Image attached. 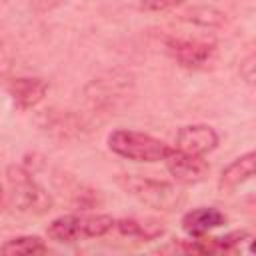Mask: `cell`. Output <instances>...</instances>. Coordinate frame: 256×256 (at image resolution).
Instances as JSON below:
<instances>
[{"mask_svg": "<svg viewBox=\"0 0 256 256\" xmlns=\"http://www.w3.org/2000/svg\"><path fill=\"white\" fill-rule=\"evenodd\" d=\"M116 182L126 194L136 198L140 204L160 212L178 210L186 202V194L182 192V188L166 180H156L140 174H118Z\"/></svg>", "mask_w": 256, "mask_h": 256, "instance_id": "6da1fadb", "label": "cell"}, {"mask_svg": "<svg viewBox=\"0 0 256 256\" xmlns=\"http://www.w3.org/2000/svg\"><path fill=\"white\" fill-rule=\"evenodd\" d=\"M6 184H8V192H6L8 200L16 210L24 214H34V216H42L52 210L54 198L42 184H38V180L28 168L20 164L8 166Z\"/></svg>", "mask_w": 256, "mask_h": 256, "instance_id": "7a4b0ae2", "label": "cell"}, {"mask_svg": "<svg viewBox=\"0 0 256 256\" xmlns=\"http://www.w3.org/2000/svg\"><path fill=\"white\" fill-rule=\"evenodd\" d=\"M114 224L116 218L110 214H62L48 224L46 234L54 242L70 244L106 236L110 230H114Z\"/></svg>", "mask_w": 256, "mask_h": 256, "instance_id": "3957f363", "label": "cell"}, {"mask_svg": "<svg viewBox=\"0 0 256 256\" xmlns=\"http://www.w3.org/2000/svg\"><path fill=\"white\" fill-rule=\"evenodd\" d=\"M108 148L126 160L144 162V164L162 162L170 150V146L160 138H154L146 132L128 130V128L112 130L108 134Z\"/></svg>", "mask_w": 256, "mask_h": 256, "instance_id": "277c9868", "label": "cell"}, {"mask_svg": "<svg viewBox=\"0 0 256 256\" xmlns=\"http://www.w3.org/2000/svg\"><path fill=\"white\" fill-rule=\"evenodd\" d=\"M166 164V170L180 186H194L206 180L210 166L204 160V156H196L178 148H170L166 158L162 160Z\"/></svg>", "mask_w": 256, "mask_h": 256, "instance_id": "5b68a950", "label": "cell"}, {"mask_svg": "<svg viewBox=\"0 0 256 256\" xmlns=\"http://www.w3.org/2000/svg\"><path fill=\"white\" fill-rule=\"evenodd\" d=\"M166 52L184 68L200 70L210 66L216 60V46L204 40L190 38H168Z\"/></svg>", "mask_w": 256, "mask_h": 256, "instance_id": "8992f818", "label": "cell"}, {"mask_svg": "<svg viewBox=\"0 0 256 256\" xmlns=\"http://www.w3.org/2000/svg\"><path fill=\"white\" fill-rule=\"evenodd\" d=\"M218 132L208 126V124H188L182 126L176 134V148L196 154V156H204L208 152H212L218 146Z\"/></svg>", "mask_w": 256, "mask_h": 256, "instance_id": "52a82bcc", "label": "cell"}, {"mask_svg": "<svg viewBox=\"0 0 256 256\" xmlns=\"http://www.w3.org/2000/svg\"><path fill=\"white\" fill-rule=\"evenodd\" d=\"M8 92L14 100V104L22 110H30L38 106L46 92H48V82L42 78H32V76H20L12 78L8 84Z\"/></svg>", "mask_w": 256, "mask_h": 256, "instance_id": "ba28073f", "label": "cell"}, {"mask_svg": "<svg viewBox=\"0 0 256 256\" xmlns=\"http://www.w3.org/2000/svg\"><path fill=\"white\" fill-rule=\"evenodd\" d=\"M224 224H226V214L214 206H200V208L188 210L182 216V228L192 238H202L210 230L220 228Z\"/></svg>", "mask_w": 256, "mask_h": 256, "instance_id": "9c48e42d", "label": "cell"}, {"mask_svg": "<svg viewBox=\"0 0 256 256\" xmlns=\"http://www.w3.org/2000/svg\"><path fill=\"white\" fill-rule=\"evenodd\" d=\"M254 164H256V154L250 150L236 160H232L220 174L218 178V188L222 192H234L240 186H244L248 180L254 176Z\"/></svg>", "mask_w": 256, "mask_h": 256, "instance_id": "30bf717a", "label": "cell"}, {"mask_svg": "<svg viewBox=\"0 0 256 256\" xmlns=\"http://www.w3.org/2000/svg\"><path fill=\"white\" fill-rule=\"evenodd\" d=\"M114 228L128 238H136V240H154L164 232V226L158 224L156 220L150 218H120L116 220Z\"/></svg>", "mask_w": 256, "mask_h": 256, "instance_id": "8fae6325", "label": "cell"}, {"mask_svg": "<svg viewBox=\"0 0 256 256\" xmlns=\"http://www.w3.org/2000/svg\"><path fill=\"white\" fill-rule=\"evenodd\" d=\"M44 252H48L46 242L40 236H32V234L10 238L0 246V254L4 256H34Z\"/></svg>", "mask_w": 256, "mask_h": 256, "instance_id": "7c38bea8", "label": "cell"}, {"mask_svg": "<svg viewBox=\"0 0 256 256\" xmlns=\"http://www.w3.org/2000/svg\"><path fill=\"white\" fill-rule=\"evenodd\" d=\"M188 20H192V22H196V24H202V26H220V24L224 22V14L218 12V10H214V8L202 6V8L190 10Z\"/></svg>", "mask_w": 256, "mask_h": 256, "instance_id": "4fadbf2b", "label": "cell"}, {"mask_svg": "<svg viewBox=\"0 0 256 256\" xmlns=\"http://www.w3.org/2000/svg\"><path fill=\"white\" fill-rule=\"evenodd\" d=\"M138 2H140V8H144V10L162 12V10H168V8H174V6L182 4L184 0H138Z\"/></svg>", "mask_w": 256, "mask_h": 256, "instance_id": "5bb4252c", "label": "cell"}, {"mask_svg": "<svg viewBox=\"0 0 256 256\" xmlns=\"http://www.w3.org/2000/svg\"><path fill=\"white\" fill-rule=\"evenodd\" d=\"M254 54H248L246 56V60L240 64V74H242V78L248 82V84H252L254 82Z\"/></svg>", "mask_w": 256, "mask_h": 256, "instance_id": "9a60e30c", "label": "cell"}, {"mask_svg": "<svg viewBox=\"0 0 256 256\" xmlns=\"http://www.w3.org/2000/svg\"><path fill=\"white\" fill-rule=\"evenodd\" d=\"M12 70V54L10 50L0 42V76H6Z\"/></svg>", "mask_w": 256, "mask_h": 256, "instance_id": "2e32d148", "label": "cell"}, {"mask_svg": "<svg viewBox=\"0 0 256 256\" xmlns=\"http://www.w3.org/2000/svg\"><path fill=\"white\" fill-rule=\"evenodd\" d=\"M4 202V188H2V184H0V204Z\"/></svg>", "mask_w": 256, "mask_h": 256, "instance_id": "e0dca14e", "label": "cell"}]
</instances>
